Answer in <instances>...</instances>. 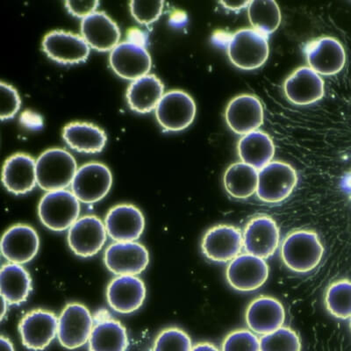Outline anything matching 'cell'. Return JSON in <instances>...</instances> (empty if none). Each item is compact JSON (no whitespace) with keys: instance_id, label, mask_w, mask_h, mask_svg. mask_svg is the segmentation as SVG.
Listing matches in <instances>:
<instances>
[{"instance_id":"obj_1","label":"cell","mask_w":351,"mask_h":351,"mask_svg":"<svg viewBox=\"0 0 351 351\" xmlns=\"http://www.w3.org/2000/svg\"><path fill=\"white\" fill-rule=\"evenodd\" d=\"M324 247L315 231L300 230L291 232L281 245V258L285 265L296 274H308L324 258Z\"/></svg>"},{"instance_id":"obj_2","label":"cell","mask_w":351,"mask_h":351,"mask_svg":"<svg viewBox=\"0 0 351 351\" xmlns=\"http://www.w3.org/2000/svg\"><path fill=\"white\" fill-rule=\"evenodd\" d=\"M37 184L47 192L64 190L77 171L74 156L67 150L51 148L40 154L36 162Z\"/></svg>"},{"instance_id":"obj_3","label":"cell","mask_w":351,"mask_h":351,"mask_svg":"<svg viewBox=\"0 0 351 351\" xmlns=\"http://www.w3.org/2000/svg\"><path fill=\"white\" fill-rule=\"evenodd\" d=\"M228 56L232 64L244 71L256 70L267 61L268 36L254 28H243L230 36Z\"/></svg>"},{"instance_id":"obj_4","label":"cell","mask_w":351,"mask_h":351,"mask_svg":"<svg viewBox=\"0 0 351 351\" xmlns=\"http://www.w3.org/2000/svg\"><path fill=\"white\" fill-rule=\"evenodd\" d=\"M38 215L42 223L50 230H70L80 217V200L71 191H51L40 200Z\"/></svg>"},{"instance_id":"obj_5","label":"cell","mask_w":351,"mask_h":351,"mask_svg":"<svg viewBox=\"0 0 351 351\" xmlns=\"http://www.w3.org/2000/svg\"><path fill=\"white\" fill-rule=\"evenodd\" d=\"M297 182L293 166L280 161L269 162L258 171L256 195L265 203H280L293 192Z\"/></svg>"},{"instance_id":"obj_6","label":"cell","mask_w":351,"mask_h":351,"mask_svg":"<svg viewBox=\"0 0 351 351\" xmlns=\"http://www.w3.org/2000/svg\"><path fill=\"white\" fill-rule=\"evenodd\" d=\"M196 104L192 96L182 90L164 93L156 106V117L160 126L167 131L186 130L196 116Z\"/></svg>"},{"instance_id":"obj_7","label":"cell","mask_w":351,"mask_h":351,"mask_svg":"<svg viewBox=\"0 0 351 351\" xmlns=\"http://www.w3.org/2000/svg\"><path fill=\"white\" fill-rule=\"evenodd\" d=\"M112 184V172L108 166L89 162L77 169L71 184V192L80 202L93 204L108 195Z\"/></svg>"},{"instance_id":"obj_8","label":"cell","mask_w":351,"mask_h":351,"mask_svg":"<svg viewBox=\"0 0 351 351\" xmlns=\"http://www.w3.org/2000/svg\"><path fill=\"white\" fill-rule=\"evenodd\" d=\"M93 327V316L86 306L68 304L58 318L59 343L68 350L78 349L89 341Z\"/></svg>"},{"instance_id":"obj_9","label":"cell","mask_w":351,"mask_h":351,"mask_svg":"<svg viewBox=\"0 0 351 351\" xmlns=\"http://www.w3.org/2000/svg\"><path fill=\"white\" fill-rule=\"evenodd\" d=\"M269 274V265L265 259L244 253L228 263L226 278L234 290L247 293L262 287Z\"/></svg>"},{"instance_id":"obj_10","label":"cell","mask_w":351,"mask_h":351,"mask_svg":"<svg viewBox=\"0 0 351 351\" xmlns=\"http://www.w3.org/2000/svg\"><path fill=\"white\" fill-rule=\"evenodd\" d=\"M246 253L268 259L274 255L280 245V228L268 215H258L250 219L243 233Z\"/></svg>"},{"instance_id":"obj_11","label":"cell","mask_w":351,"mask_h":351,"mask_svg":"<svg viewBox=\"0 0 351 351\" xmlns=\"http://www.w3.org/2000/svg\"><path fill=\"white\" fill-rule=\"evenodd\" d=\"M106 268L117 276H136L148 267L149 252L136 241H116L106 249Z\"/></svg>"},{"instance_id":"obj_12","label":"cell","mask_w":351,"mask_h":351,"mask_svg":"<svg viewBox=\"0 0 351 351\" xmlns=\"http://www.w3.org/2000/svg\"><path fill=\"white\" fill-rule=\"evenodd\" d=\"M243 247V233L231 225H217L204 236L202 249L213 262L228 263L237 258Z\"/></svg>"},{"instance_id":"obj_13","label":"cell","mask_w":351,"mask_h":351,"mask_svg":"<svg viewBox=\"0 0 351 351\" xmlns=\"http://www.w3.org/2000/svg\"><path fill=\"white\" fill-rule=\"evenodd\" d=\"M108 232L101 219L94 215L78 219L68 233L71 250L81 258L97 255L105 245Z\"/></svg>"},{"instance_id":"obj_14","label":"cell","mask_w":351,"mask_h":351,"mask_svg":"<svg viewBox=\"0 0 351 351\" xmlns=\"http://www.w3.org/2000/svg\"><path fill=\"white\" fill-rule=\"evenodd\" d=\"M22 343L28 350H45L58 335V318L54 313L37 309L28 313L19 325Z\"/></svg>"},{"instance_id":"obj_15","label":"cell","mask_w":351,"mask_h":351,"mask_svg":"<svg viewBox=\"0 0 351 351\" xmlns=\"http://www.w3.org/2000/svg\"><path fill=\"white\" fill-rule=\"evenodd\" d=\"M305 52L308 67L319 75L333 76L343 70L346 62V53L339 40L324 36L306 44Z\"/></svg>"},{"instance_id":"obj_16","label":"cell","mask_w":351,"mask_h":351,"mask_svg":"<svg viewBox=\"0 0 351 351\" xmlns=\"http://www.w3.org/2000/svg\"><path fill=\"white\" fill-rule=\"evenodd\" d=\"M109 62L115 73L126 80L143 77L152 68V56L145 47L128 40L119 43L111 50Z\"/></svg>"},{"instance_id":"obj_17","label":"cell","mask_w":351,"mask_h":351,"mask_svg":"<svg viewBox=\"0 0 351 351\" xmlns=\"http://www.w3.org/2000/svg\"><path fill=\"white\" fill-rule=\"evenodd\" d=\"M44 52L62 64H77L86 61L90 46L80 34L58 29L46 34L43 40Z\"/></svg>"},{"instance_id":"obj_18","label":"cell","mask_w":351,"mask_h":351,"mask_svg":"<svg viewBox=\"0 0 351 351\" xmlns=\"http://www.w3.org/2000/svg\"><path fill=\"white\" fill-rule=\"evenodd\" d=\"M226 121L230 130L245 136L258 130L263 123V108L258 97L241 94L228 103L225 112Z\"/></svg>"},{"instance_id":"obj_19","label":"cell","mask_w":351,"mask_h":351,"mask_svg":"<svg viewBox=\"0 0 351 351\" xmlns=\"http://www.w3.org/2000/svg\"><path fill=\"white\" fill-rule=\"evenodd\" d=\"M106 232L115 241H134L142 236L145 218L136 206L121 204L109 210L105 219Z\"/></svg>"},{"instance_id":"obj_20","label":"cell","mask_w":351,"mask_h":351,"mask_svg":"<svg viewBox=\"0 0 351 351\" xmlns=\"http://www.w3.org/2000/svg\"><path fill=\"white\" fill-rule=\"evenodd\" d=\"M146 293L145 284L136 276H118L108 285L106 300L114 311L131 313L143 306Z\"/></svg>"},{"instance_id":"obj_21","label":"cell","mask_w":351,"mask_h":351,"mask_svg":"<svg viewBox=\"0 0 351 351\" xmlns=\"http://www.w3.org/2000/svg\"><path fill=\"white\" fill-rule=\"evenodd\" d=\"M40 239L36 230L28 225L12 226L1 240L3 256L11 263L23 265L38 253Z\"/></svg>"},{"instance_id":"obj_22","label":"cell","mask_w":351,"mask_h":351,"mask_svg":"<svg viewBox=\"0 0 351 351\" xmlns=\"http://www.w3.org/2000/svg\"><path fill=\"white\" fill-rule=\"evenodd\" d=\"M285 95L298 106H307L319 101L324 96V81L311 68L297 69L284 84Z\"/></svg>"},{"instance_id":"obj_23","label":"cell","mask_w":351,"mask_h":351,"mask_svg":"<svg viewBox=\"0 0 351 351\" xmlns=\"http://www.w3.org/2000/svg\"><path fill=\"white\" fill-rule=\"evenodd\" d=\"M245 319L250 330L263 337L283 327L285 311L281 302L274 298L260 296L250 303Z\"/></svg>"},{"instance_id":"obj_24","label":"cell","mask_w":351,"mask_h":351,"mask_svg":"<svg viewBox=\"0 0 351 351\" xmlns=\"http://www.w3.org/2000/svg\"><path fill=\"white\" fill-rule=\"evenodd\" d=\"M80 29L88 45L99 51L112 50L121 38L118 25L103 11H95L83 18Z\"/></svg>"},{"instance_id":"obj_25","label":"cell","mask_w":351,"mask_h":351,"mask_svg":"<svg viewBox=\"0 0 351 351\" xmlns=\"http://www.w3.org/2000/svg\"><path fill=\"white\" fill-rule=\"evenodd\" d=\"M36 162L25 153L9 156L2 170V182L6 190L17 195L31 192L37 184Z\"/></svg>"},{"instance_id":"obj_26","label":"cell","mask_w":351,"mask_h":351,"mask_svg":"<svg viewBox=\"0 0 351 351\" xmlns=\"http://www.w3.org/2000/svg\"><path fill=\"white\" fill-rule=\"evenodd\" d=\"M164 84L156 75L147 74L132 81L127 90V100L134 111L145 114L156 108L164 95Z\"/></svg>"},{"instance_id":"obj_27","label":"cell","mask_w":351,"mask_h":351,"mask_svg":"<svg viewBox=\"0 0 351 351\" xmlns=\"http://www.w3.org/2000/svg\"><path fill=\"white\" fill-rule=\"evenodd\" d=\"M65 143L78 152L99 153L106 145L105 131L89 122L74 121L62 130Z\"/></svg>"},{"instance_id":"obj_28","label":"cell","mask_w":351,"mask_h":351,"mask_svg":"<svg viewBox=\"0 0 351 351\" xmlns=\"http://www.w3.org/2000/svg\"><path fill=\"white\" fill-rule=\"evenodd\" d=\"M238 154L243 162L260 170L274 158V141L265 132H252L241 138L238 143Z\"/></svg>"},{"instance_id":"obj_29","label":"cell","mask_w":351,"mask_h":351,"mask_svg":"<svg viewBox=\"0 0 351 351\" xmlns=\"http://www.w3.org/2000/svg\"><path fill=\"white\" fill-rule=\"evenodd\" d=\"M32 290V280L26 269L16 263H6L0 271L1 297L9 305L26 302Z\"/></svg>"},{"instance_id":"obj_30","label":"cell","mask_w":351,"mask_h":351,"mask_svg":"<svg viewBox=\"0 0 351 351\" xmlns=\"http://www.w3.org/2000/svg\"><path fill=\"white\" fill-rule=\"evenodd\" d=\"M126 328L120 322L106 319L94 326L89 339L90 351H127Z\"/></svg>"},{"instance_id":"obj_31","label":"cell","mask_w":351,"mask_h":351,"mask_svg":"<svg viewBox=\"0 0 351 351\" xmlns=\"http://www.w3.org/2000/svg\"><path fill=\"white\" fill-rule=\"evenodd\" d=\"M226 191L236 199H247L256 193L258 171L245 162L231 165L223 178Z\"/></svg>"},{"instance_id":"obj_32","label":"cell","mask_w":351,"mask_h":351,"mask_svg":"<svg viewBox=\"0 0 351 351\" xmlns=\"http://www.w3.org/2000/svg\"><path fill=\"white\" fill-rule=\"evenodd\" d=\"M247 16L254 29L266 36L278 29L282 20L280 6L274 0L250 1Z\"/></svg>"},{"instance_id":"obj_33","label":"cell","mask_w":351,"mask_h":351,"mask_svg":"<svg viewBox=\"0 0 351 351\" xmlns=\"http://www.w3.org/2000/svg\"><path fill=\"white\" fill-rule=\"evenodd\" d=\"M325 305L334 317L351 318V280H341L329 285L325 295Z\"/></svg>"},{"instance_id":"obj_34","label":"cell","mask_w":351,"mask_h":351,"mask_svg":"<svg viewBox=\"0 0 351 351\" xmlns=\"http://www.w3.org/2000/svg\"><path fill=\"white\" fill-rule=\"evenodd\" d=\"M261 351H300L302 341L293 329L281 327L260 339Z\"/></svg>"},{"instance_id":"obj_35","label":"cell","mask_w":351,"mask_h":351,"mask_svg":"<svg viewBox=\"0 0 351 351\" xmlns=\"http://www.w3.org/2000/svg\"><path fill=\"white\" fill-rule=\"evenodd\" d=\"M189 335L178 328L165 329L156 337L153 351H192Z\"/></svg>"},{"instance_id":"obj_36","label":"cell","mask_w":351,"mask_h":351,"mask_svg":"<svg viewBox=\"0 0 351 351\" xmlns=\"http://www.w3.org/2000/svg\"><path fill=\"white\" fill-rule=\"evenodd\" d=\"M221 351H261L260 339L247 329H238L226 337Z\"/></svg>"},{"instance_id":"obj_37","label":"cell","mask_w":351,"mask_h":351,"mask_svg":"<svg viewBox=\"0 0 351 351\" xmlns=\"http://www.w3.org/2000/svg\"><path fill=\"white\" fill-rule=\"evenodd\" d=\"M164 1H131L130 11L133 17L142 24H149L158 20L164 9Z\"/></svg>"},{"instance_id":"obj_38","label":"cell","mask_w":351,"mask_h":351,"mask_svg":"<svg viewBox=\"0 0 351 351\" xmlns=\"http://www.w3.org/2000/svg\"><path fill=\"white\" fill-rule=\"evenodd\" d=\"M0 95H1V109L0 116L1 120L14 117L21 106L20 95L14 86L8 83L0 82Z\"/></svg>"},{"instance_id":"obj_39","label":"cell","mask_w":351,"mask_h":351,"mask_svg":"<svg viewBox=\"0 0 351 351\" xmlns=\"http://www.w3.org/2000/svg\"><path fill=\"white\" fill-rule=\"evenodd\" d=\"M66 8L72 14L77 17H86L88 15L95 12L96 8L99 5V1H71L67 0L64 2Z\"/></svg>"},{"instance_id":"obj_40","label":"cell","mask_w":351,"mask_h":351,"mask_svg":"<svg viewBox=\"0 0 351 351\" xmlns=\"http://www.w3.org/2000/svg\"><path fill=\"white\" fill-rule=\"evenodd\" d=\"M20 121L24 127L31 130H40L43 126L42 116L31 110H25L21 112Z\"/></svg>"},{"instance_id":"obj_41","label":"cell","mask_w":351,"mask_h":351,"mask_svg":"<svg viewBox=\"0 0 351 351\" xmlns=\"http://www.w3.org/2000/svg\"><path fill=\"white\" fill-rule=\"evenodd\" d=\"M127 38L128 42L139 44L145 47L147 42L146 34L137 27H132L128 30Z\"/></svg>"},{"instance_id":"obj_42","label":"cell","mask_w":351,"mask_h":351,"mask_svg":"<svg viewBox=\"0 0 351 351\" xmlns=\"http://www.w3.org/2000/svg\"><path fill=\"white\" fill-rule=\"evenodd\" d=\"M219 4L224 6L226 9H228L230 11H240L241 9L247 8L250 4V1H221Z\"/></svg>"},{"instance_id":"obj_43","label":"cell","mask_w":351,"mask_h":351,"mask_svg":"<svg viewBox=\"0 0 351 351\" xmlns=\"http://www.w3.org/2000/svg\"><path fill=\"white\" fill-rule=\"evenodd\" d=\"M192 351H219V350L213 343H200L193 346Z\"/></svg>"},{"instance_id":"obj_44","label":"cell","mask_w":351,"mask_h":351,"mask_svg":"<svg viewBox=\"0 0 351 351\" xmlns=\"http://www.w3.org/2000/svg\"><path fill=\"white\" fill-rule=\"evenodd\" d=\"M0 343H1V351H14V347L12 346V341L9 340L8 338L1 337Z\"/></svg>"},{"instance_id":"obj_45","label":"cell","mask_w":351,"mask_h":351,"mask_svg":"<svg viewBox=\"0 0 351 351\" xmlns=\"http://www.w3.org/2000/svg\"><path fill=\"white\" fill-rule=\"evenodd\" d=\"M184 21V16L182 14H172L171 17V23H174L176 25L182 23Z\"/></svg>"},{"instance_id":"obj_46","label":"cell","mask_w":351,"mask_h":351,"mask_svg":"<svg viewBox=\"0 0 351 351\" xmlns=\"http://www.w3.org/2000/svg\"><path fill=\"white\" fill-rule=\"evenodd\" d=\"M1 300H2L1 319H4L5 313L8 312V305H9V304L8 303V302H6V300L4 299V298L1 297Z\"/></svg>"},{"instance_id":"obj_47","label":"cell","mask_w":351,"mask_h":351,"mask_svg":"<svg viewBox=\"0 0 351 351\" xmlns=\"http://www.w3.org/2000/svg\"><path fill=\"white\" fill-rule=\"evenodd\" d=\"M350 329H351V318H350Z\"/></svg>"}]
</instances>
